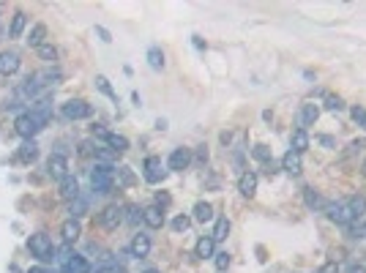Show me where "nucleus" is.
Listing matches in <instances>:
<instances>
[{
    "mask_svg": "<svg viewBox=\"0 0 366 273\" xmlns=\"http://www.w3.org/2000/svg\"><path fill=\"white\" fill-rule=\"evenodd\" d=\"M112 183H115V167L112 164H96L90 172V186L96 194H107V191H112Z\"/></svg>",
    "mask_w": 366,
    "mask_h": 273,
    "instance_id": "nucleus-1",
    "label": "nucleus"
},
{
    "mask_svg": "<svg viewBox=\"0 0 366 273\" xmlns=\"http://www.w3.org/2000/svg\"><path fill=\"white\" fill-rule=\"evenodd\" d=\"M28 249H30V254L38 257L41 262H52V259H55V249H52V241H50V235H44V232H36V235H30Z\"/></svg>",
    "mask_w": 366,
    "mask_h": 273,
    "instance_id": "nucleus-2",
    "label": "nucleus"
},
{
    "mask_svg": "<svg viewBox=\"0 0 366 273\" xmlns=\"http://www.w3.org/2000/svg\"><path fill=\"white\" fill-rule=\"evenodd\" d=\"M14 129H17V134H19V137L30 139V137H36L38 131L44 129V126H41V121H38V118L33 115V112H25V115H19V118H17Z\"/></svg>",
    "mask_w": 366,
    "mask_h": 273,
    "instance_id": "nucleus-3",
    "label": "nucleus"
},
{
    "mask_svg": "<svg viewBox=\"0 0 366 273\" xmlns=\"http://www.w3.org/2000/svg\"><path fill=\"white\" fill-rule=\"evenodd\" d=\"M90 104L82 101V98H71V101L63 104V115L69 118V121H82V118H90Z\"/></svg>",
    "mask_w": 366,
    "mask_h": 273,
    "instance_id": "nucleus-4",
    "label": "nucleus"
},
{
    "mask_svg": "<svg viewBox=\"0 0 366 273\" xmlns=\"http://www.w3.org/2000/svg\"><path fill=\"white\" fill-rule=\"evenodd\" d=\"M145 181L148 183H161L167 178V170H164V164H161V158L159 156H148L145 158Z\"/></svg>",
    "mask_w": 366,
    "mask_h": 273,
    "instance_id": "nucleus-5",
    "label": "nucleus"
},
{
    "mask_svg": "<svg viewBox=\"0 0 366 273\" xmlns=\"http://www.w3.org/2000/svg\"><path fill=\"white\" fill-rule=\"evenodd\" d=\"M325 210H328V219L331 222H336V224H350L352 219V210H350V205H347V199L344 202H331V205H325Z\"/></svg>",
    "mask_w": 366,
    "mask_h": 273,
    "instance_id": "nucleus-6",
    "label": "nucleus"
},
{
    "mask_svg": "<svg viewBox=\"0 0 366 273\" xmlns=\"http://www.w3.org/2000/svg\"><path fill=\"white\" fill-rule=\"evenodd\" d=\"M69 161H66V156L63 153H52L50 158H47V172H50L52 178H58V181H63L66 175H69Z\"/></svg>",
    "mask_w": 366,
    "mask_h": 273,
    "instance_id": "nucleus-7",
    "label": "nucleus"
},
{
    "mask_svg": "<svg viewBox=\"0 0 366 273\" xmlns=\"http://www.w3.org/2000/svg\"><path fill=\"white\" fill-rule=\"evenodd\" d=\"M189 164H192V153H189V148H175L172 153H169L167 167L172 170V172H183Z\"/></svg>",
    "mask_w": 366,
    "mask_h": 273,
    "instance_id": "nucleus-8",
    "label": "nucleus"
},
{
    "mask_svg": "<svg viewBox=\"0 0 366 273\" xmlns=\"http://www.w3.org/2000/svg\"><path fill=\"white\" fill-rule=\"evenodd\" d=\"M120 222H123V208H120V205L104 208V213H101V224H104V230H115Z\"/></svg>",
    "mask_w": 366,
    "mask_h": 273,
    "instance_id": "nucleus-9",
    "label": "nucleus"
},
{
    "mask_svg": "<svg viewBox=\"0 0 366 273\" xmlns=\"http://www.w3.org/2000/svg\"><path fill=\"white\" fill-rule=\"evenodd\" d=\"M317 118H320V106H317V104H303L301 106V115H298V129L314 126Z\"/></svg>",
    "mask_w": 366,
    "mask_h": 273,
    "instance_id": "nucleus-10",
    "label": "nucleus"
},
{
    "mask_svg": "<svg viewBox=\"0 0 366 273\" xmlns=\"http://www.w3.org/2000/svg\"><path fill=\"white\" fill-rule=\"evenodd\" d=\"M128 251H131V257H148L151 254V238L148 235H134L131 243H128Z\"/></svg>",
    "mask_w": 366,
    "mask_h": 273,
    "instance_id": "nucleus-11",
    "label": "nucleus"
},
{
    "mask_svg": "<svg viewBox=\"0 0 366 273\" xmlns=\"http://www.w3.org/2000/svg\"><path fill=\"white\" fill-rule=\"evenodd\" d=\"M19 71V55L17 52H0V74L9 77Z\"/></svg>",
    "mask_w": 366,
    "mask_h": 273,
    "instance_id": "nucleus-12",
    "label": "nucleus"
},
{
    "mask_svg": "<svg viewBox=\"0 0 366 273\" xmlns=\"http://www.w3.org/2000/svg\"><path fill=\"white\" fill-rule=\"evenodd\" d=\"M60 197L69 199V202H74V199L79 197V181L74 175H66L63 181H60Z\"/></svg>",
    "mask_w": 366,
    "mask_h": 273,
    "instance_id": "nucleus-13",
    "label": "nucleus"
},
{
    "mask_svg": "<svg viewBox=\"0 0 366 273\" xmlns=\"http://www.w3.org/2000/svg\"><path fill=\"white\" fill-rule=\"evenodd\" d=\"M194 257H200V259L216 257V241H213L211 235H208V238H200V241H197V246H194Z\"/></svg>",
    "mask_w": 366,
    "mask_h": 273,
    "instance_id": "nucleus-14",
    "label": "nucleus"
},
{
    "mask_svg": "<svg viewBox=\"0 0 366 273\" xmlns=\"http://www.w3.org/2000/svg\"><path fill=\"white\" fill-rule=\"evenodd\" d=\"M238 191L243 197H254L257 194V175L254 172H243L238 178Z\"/></svg>",
    "mask_w": 366,
    "mask_h": 273,
    "instance_id": "nucleus-15",
    "label": "nucleus"
},
{
    "mask_svg": "<svg viewBox=\"0 0 366 273\" xmlns=\"http://www.w3.org/2000/svg\"><path fill=\"white\" fill-rule=\"evenodd\" d=\"M142 222L148 224L151 230H161L164 227V213H161V208H145V216H142Z\"/></svg>",
    "mask_w": 366,
    "mask_h": 273,
    "instance_id": "nucleus-16",
    "label": "nucleus"
},
{
    "mask_svg": "<svg viewBox=\"0 0 366 273\" xmlns=\"http://www.w3.org/2000/svg\"><path fill=\"white\" fill-rule=\"evenodd\" d=\"M306 148H309V134H306V129H295L293 137H290V150L303 153Z\"/></svg>",
    "mask_w": 366,
    "mask_h": 273,
    "instance_id": "nucleus-17",
    "label": "nucleus"
},
{
    "mask_svg": "<svg viewBox=\"0 0 366 273\" xmlns=\"http://www.w3.org/2000/svg\"><path fill=\"white\" fill-rule=\"evenodd\" d=\"M282 167L290 172V175H298L301 172V153H295V150H287L282 156Z\"/></svg>",
    "mask_w": 366,
    "mask_h": 273,
    "instance_id": "nucleus-18",
    "label": "nucleus"
},
{
    "mask_svg": "<svg viewBox=\"0 0 366 273\" xmlns=\"http://www.w3.org/2000/svg\"><path fill=\"white\" fill-rule=\"evenodd\" d=\"M60 232H63V241H66V243L77 241V238L82 235V230H79V222H77V219H69V222H63Z\"/></svg>",
    "mask_w": 366,
    "mask_h": 273,
    "instance_id": "nucleus-19",
    "label": "nucleus"
},
{
    "mask_svg": "<svg viewBox=\"0 0 366 273\" xmlns=\"http://www.w3.org/2000/svg\"><path fill=\"white\" fill-rule=\"evenodd\" d=\"M66 270H71V273H90V265L85 262V257L71 254V259L66 262Z\"/></svg>",
    "mask_w": 366,
    "mask_h": 273,
    "instance_id": "nucleus-20",
    "label": "nucleus"
},
{
    "mask_svg": "<svg viewBox=\"0 0 366 273\" xmlns=\"http://www.w3.org/2000/svg\"><path fill=\"white\" fill-rule=\"evenodd\" d=\"M194 219H197V222H211L213 219V208H211V202H197L194 205Z\"/></svg>",
    "mask_w": 366,
    "mask_h": 273,
    "instance_id": "nucleus-21",
    "label": "nucleus"
},
{
    "mask_svg": "<svg viewBox=\"0 0 366 273\" xmlns=\"http://www.w3.org/2000/svg\"><path fill=\"white\" fill-rule=\"evenodd\" d=\"M230 235V219L227 216H221V219H216V227H213V241H224V238Z\"/></svg>",
    "mask_w": 366,
    "mask_h": 273,
    "instance_id": "nucleus-22",
    "label": "nucleus"
},
{
    "mask_svg": "<svg viewBox=\"0 0 366 273\" xmlns=\"http://www.w3.org/2000/svg\"><path fill=\"white\" fill-rule=\"evenodd\" d=\"M148 63H151V69L161 71L164 69V52H161L159 46H151V49H148Z\"/></svg>",
    "mask_w": 366,
    "mask_h": 273,
    "instance_id": "nucleus-23",
    "label": "nucleus"
},
{
    "mask_svg": "<svg viewBox=\"0 0 366 273\" xmlns=\"http://www.w3.org/2000/svg\"><path fill=\"white\" fill-rule=\"evenodd\" d=\"M36 156H38V145L33 142V139H28V142L19 148V161H33Z\"/></svg>",
    "mask_w": 366,
    "mask_h": 273,
    "instance_id": "nucleus-24",
    "label": "nucleus"
},
{
    "mask_svg": "<svg viewBox=\"0 0 366 273\" xmlns=\"http://www.w3.org/2000/svg\"><path fill=\"white\" fill-rule=\"evenodd\" d=\"M107 145H110V150H115V153L128 150V139L123 134H110V137H107Z\"/></svg>",
    "mask_w": 366,
    "mask_h": 273,
    "instance_id": "nucleus-25",
    "label": "nucleus"
},
{
    "mask_svg": "<svg viewBox=\"0 0 366 273\" xmlns=\"http://www.w3.org/2000/svg\"><path fill=\"white\" fill-rule=\"evenodd\" d=\"M25 25H28V17H25L22 11H17V14H14V22H11V30H9L11 38H19V36H22Z\"/></svg>",
    "mask_w": 366,
    "mask_h": 273,
    "instance_id": "nucleus-26",
    "label": "nucleus"
},
{
    "mask_svg": "<svg viewBox=\"0 0 366 273\" xmlns=\"http://www.w3.org/2000/svg\"><path fill=\"white\" fill-rule=\"evenodd\" d=\"M115 178H118L120 186H134L137 183V178H134V172L128 167H115Z\"/></svg>",
    "mask_w": 366,
    "mask_h": 273,
    "instance_id": "nucleus-27",
    "label": "nucleus"
},
{
    "mask_svg": "<svg viewBox=\"0 0 366 273\" xmlns=\"http://www.w3.org/2000/svg\"><path fill=\"white\" fill-rule=\"evenodd\" d=\"M347 205H350V210H352V216H355V219L366 213V197H361V194L350 197V199H347Z\"/></svg>",
    "mask_w": 366,
    "mask_h": 273,
    "instance_id": "nucleus-28",
    "label": "nucleus"
},
{
    "mask_svg": "<svg viewBox=\"0 0 366 273\" xmlns=\"http://www.w3.org/2000/svg\"><path fill=\"white\" fill-rule=\"evenodd\" d=\"M303 199H306V205H309L311 210H317V208H325V199H323L320 194H317L314 189H306V191H303Z\"/></svg>",
    "mask_w": 366,
    "mask_h": 273,
    "instance_id": "nucleus-29",
    "label": "nucleus"
},
{
    "mask_svg": "<svg viewBox=\"0 0 366 273\" xmlns=\"http://www.w3.org/2000/svg\"><path fill=\"white\" fill-rule=\"evenodd\" d=\"M96 88H99L101 93H104L107 98H112V101H118V93L112 90V85H110V79H107V77H101V74L96 77Z\"/></svg>",
    "mask_w": 366,
    "mask_h": 273,
    "instance_id": "nucleus-30",
    "label": "nucleus"
},
{
    "mask_svg": "<svg viewBox=\"0 0 366 273\" xmlns=\"http://www.w3.org/2000/svg\"><path fill=\"white\" fill-rule=\"evenodd\" d=\"M44 36H47V28H44V25H36V28L30 30V36H28V46H36V49H38Z\"/></svg>",
    "mask_w": 366,
    "mask_h": 273,
    "instance_id": "nucleus-31",
    "label": "nucleus"
},
{
    "mask_svg": "<svg viewBox=\"0 0 366 273\" xmlns=\"http://www.w3.org/2000/svg\"><path fill=\"white\" fill-rule=\"evenodd\" d=\"M85 213H87V199L79 194V197L71 202V219H79V216H85Z\"/></svg>",
    "mask_w": 366,
    "mask_h": 273,
    "instance_id": "nucleus-32",
    "label": "nucleus"
},
{
    "mask_svg": "<svg viewBox=\"0 0 366 273\" xmlns=\"http://www.w3.org/2000/svg\"><path fill=\"white\" fill-rule=\"evenodd\" d=\"M252 156L257 158V161H262V164H270V148H268V145H254Z\"/></svg>",
    "mask_w": 366,
    "mask_h": 273,
    "instance_id": "nucleus-33",
    "label": "nucleus"
},
{
    "mask_svg": "<svg viewBox=\"0 0 366 273\" xmlns=\"http://www.w3.org/2000/svg\"><path fill=\"white\" fill-rule=\"evenodd\" d=\"M230 262H233V257H230L227 251H219V254L213 257V265H216V270H219V273H224L230 268Z\"/></svg>",
    "mask_w": 366,
    "mask_h": 273,
    "instance_id": "nucleus-34",
    "label": "nucleus"
},
{
    "mask_svg": "<svg viewBox=\"0 0 366 273\" xmlns=\"http://www.w3.org/2000/svg\"><path fill=\"white\" fill-rule=\"evenodd\" d=\"M38 55H41V61H55L58 58V49L52 44H41L38 46Z\"/></svg>",
    "mask_w": 366,
    "mask_h": 273,
    "instance_id": "nucleus-35",
    "label": "nucleus"
},
{
    "mask_svg": "<svg viewBox=\"0 0 366 273\" xmlns=\"http://www.w3.org/2000/svg\"><path fill=\"white\" fill-rule=\"evenodd\" d=\"M189 227H192V219H189V216H178V219H172V230H175V232H186Z\"/></svg>",
    "mask_w": 366,
    "mask_h": 273,
    "instance_id": "nucleus-36",
    "label": "nucleus"
},
{
    "mask_svg": "<svg viewBox=\"0 0 366 273\" xmlns=\"http://www.w3.org/2000/svg\"><path fill=\"white\" fill-rule=\"evenodd\" d=\"M325 106H328L331 112H342L344 110V101L339 96H325Z\"/></svg>",
    "mask_w": 366,
    "mask_h": 273,
    "instance_id": "nucleus-37",
    "label": "nucleus"
},
{
    "mask_svg": "<svg viewBox=\"0 0 366 273\" xmlns=\"http://www.w3.org/2000/svg\"><path fill=\"white\" fill-rule=\"evenodd\" d=\"M350 115H352V121H355L358 126H363V129H366V110H363V106H352Z\"/></svg>",
    "mask_w": 366,
    "mask_h": 273,
    "instance_id": "nucleus-38",
    "label": "nucleus"
},
{
    "mask_svg": "<svg viewBox=\"0 0 366 273\" xmlns=\"http://www.w3.org/2000/svg\"><path fill=\"white\" fill-rule=\"evenodd\" d=\"M142 216H145V210H142V208H134V205H131V208H128L126 222H128V224H140V222H142Z\"/></svg>",
    "mask_w": 366,
    "mask_h": 273,
    "instance_id": "nucleus-39",
    "label": "nucleus"
},
{
    "mask_svg": "<svg viewBox=\"0 0 366 273\" xmlns=\"http://www.w3.org/2000/svg\"><path fill=\"white\" fill-rule=\"evenodd\" d=\"M361 148H366V139H355V142L347 145V150H344L342 156H344V158H347V156H355V153L361 150Z\"/></svg>",
    "mask_w": 366,
    "mask_h": 273,
    "instance_id": "nucleus-40",
    "label": "nucleus"
},
{
    "mask_svg": "<svg viewBox=\"0 0 366 273\" xmlns=\"http://www.w3.org/2000/svg\"><path fill=\"white\" fill-rule=\"evenodd\" d=\"M93 273H123V268L115 265V262H107V265H101V268H96Z\"/></svg>",
    "mask_w": 366,
    "mask_h": 273,
    "instance_id": "nucleus-41",
    "label": "nucleus"
},
{
    "mask_svg": "<svg viewBox=\"0 0 366 273\" xmlns=\"http://www.w3.org/2000/svg\"><path fill=\"white\" fill-rule=\"evenodd\" d=\"M317 142H320L323 148H328V150H334V148H336V139L331 137V134H320V137H317Z\"/></svg>",
    "mask_w": 366,
    "mask_h": 273,
    "instance_id": "nucleus-42",
    "label": "nucleus"
},
{
    "mask_svg": "<svg viewBox=\"0 0 366 273\" xmlns=\"http://www.w3.org/2000/svg\"><path fill=\"white\" fill-rule=\"evenodd\" d=\"M317 273H339V265H336V262H325Z\"/></svg>",
    "mask_w": 366,
    "mask_h": 273,
    "instance_id": "nucleus-43",
    "label": "nucleus"
},
{
    "mask_svg": "<svg viewBox=\"0 0 366 273\" xmlns=\"http://www.w3.org/2000/svg\"><path fill=\"white\" fill-rule=\"evenodd\" d=\"M197 161H200V164H205V161H208V150H205V145H202V148L197 150Z\"/></svg>",
    "mask_w": 366,
    "mask_h": 273,
    "instance_id": "nucleus-44",
    "label": "nucleus"
},
{
    "mask_svg": "<svg viewBox=\"0 0 366 273\" xmlns=\"http://www.w3.org/2000/svg\"><path fill=\"white\" fill-rule=\"evenodd\" d=\"M161 205H169V194H159V197H156V208H161Z\"/></svg>",
    "mask_w": 366,
    "mask_h": 273,
    "instance_id": "nucleus-45",
    "label": "nucleus"
},
{
    "mask_svg": "<svg viewBox=\"0 0 366 273\" xmlns=\"http://www.w3.org/2000/svg\"><path fill=\"white\" fill-rule=\"evenodd\" d=\"M347 273H366V265H350Z\"/></svg>",
    "mask_w": 366,
    "mask_h": 273,
    "instance_id": "nucleus-46",
    "label": "nucleus"
},
{
    "mask_svg": "<svg viewBox=\"0 0 366 273\" xmlns=\"http://www.w3.org/2000/svg\"><path fill=\"white\" fill-rule=\"evenodd\" d=\"M96 33H99V38H101V41H112V38H110V33H107L104 28H96Z\"/></svg>",
    "mask_w": 366,
    "mask_h": 273,
    "instance_id": "nucleus-47",
    "label": "nucleus"
},
{
    "mask_svg": "<svg viewBox=\"0 0 366 273\" xmlns=\"http://www.w3.org/2000/svg\"><path fill=\"white\" fill-rule=\"evenodd\" d=\"M79 153H82V156H90V153H93V145H90V142H82V150H79Z\"/></svg>",
    "mask_w": 366,
    "mask_h": 273,
    "instance_id": "nucleus-48",
    "label": "nucleus"
},
{
    "mask_svg": "<svg viewBox=\"0 0 366 273\" xmlns=\"http://www.w3.org/2000/svg\"><path fill=\"white\" fill-rule=\"evenodd\" d=\"M28 273H50V270H47V268H30Z\"/></svg>",
    "mask_w": 366,
    "mask_h": 273,
    "instance_id": "nucleus-49",
    "label": "nucleus"
},
{
    "mask_svg": "<svg viewBox=\"0 0 366 273\" xmlns=\"http://www.w3.org/2000/svg\"><path fill=\"white\" fill-rule=\"evenodd\" d=\"M142 273H159V270H153V268H148V270H142Z\"/></svg>",
    "mask_w": 366,
    "mask_h": 273,
    "instance_id": "nucleus-50",
    "label": "nucleus"
},
{
    "mask_svg": "<svg viewBox=\"0 0 366 273\" xmlns=\"http://www.w3.org/2000/svg\"><path fill=\"white\" fill-rule=\"evenodd\" d=\"M361 172H363V175H366V161H363V167H361Z\"/></svg>",
    "mask_w": 366,
    "mask_h": 273,
    "instance_id": "nucleus-51",
    "label": "nucleus"
},
{
    "mask_svg": "<svg viewBox=\"0 0 366 273\" xmlns=\"http://www.w3.org/2000/svg\"><path fill=\"white\" fill-rule=\"evenodd\" d=\"M63 273H71V270H63Z\"/></svg>",
    "mask_w": 366,
    "mask_h": 273,
    "instance_id": "nucleus-52",
    "label": "nucleus"
},
{
    "mask_svg": "<svg viewBox=\"0 0 366 273\" xmlns=\"http://www.w3.org/2000/svg\"><path fill=\"white\" fill-rule=\"evenodd\" d=\"M363 232H366V224H363Z\"/></svg>",
    "mask_w": 366,
    "mask_h": 273,
    "instance_id": "nucleus-53",
    "label": "nucleus"
}]
</instances>
